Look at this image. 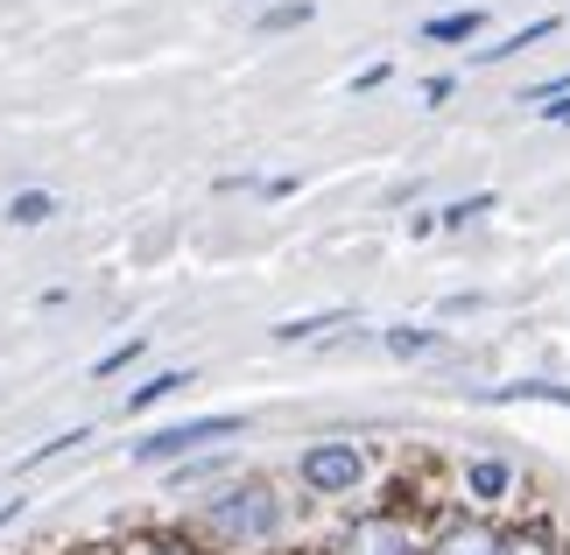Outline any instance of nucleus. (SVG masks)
I'll return each mask as SVG.
<instances>
[{
  "instance_id": "obj_14",
  "label": "nucleus",
  "mask_w": 570,
  "mask_h": 555,
  "mask_svg": "<svg viewBox=\"0 0 570 555\" xmlns=\"http://www.w3.org/2000/svg\"><path fill=\"white\" fill-rule=\"evenodd\" d=\"M557 29H563L557 14H535V21H521V29H508L500 42H487V50H465V57H472V63H514L521 50H535V42H550Z\"/></svg>"
},
{
  "instance_id": "obj_11",
  "label": "nucleus",
  "mask_w": 570,
  "mask_h": 555,
  "mask_svg": "<svg viewBox=\"0 0 570 555\" xmlns=\"http://www.w3.org/2000/svg\"><path fill=\"white\" fill-rule=\"evenodd\" d=\"M487 29H493L487 8H444V14H430L415 36H423L430 50H479V42H487Z\"/></svg>"
},
{
  "instance_id": "obj_4",
  "label": "nucleus",
  "mask_w": 570,
  "mask_h": 555,
  "mask_svg": "<svg viewBox=\"0 0 570 555\" xmlns=\"http://www.w3.org/2000/svg\"><path fill=\"white\" fill-rule=\"evenodd\" d=\"M247 429H254V415H239V408H212V415H190V422H156L148 436L127 443V464H141V472H169V464H184L197 450L239 443Z\"/></svg>"
},
{
  "instance_id": "obj_21",
  "label": "nucleus",
  "mask_w": 570,
  "mask_h": 555,
  "mask_svg": "<svg viewBox=\"0 0 570 555\" xmlns=\"http://www.w3.org/2000/svg\"><path fill=\"white\" fill-rule=\"evenodd\" d=\"M451 99H458V78H451V71L423 78V106H451Z\"/></svg>"
},
{
  "instance_id": "obj_1",
  "label": "nucleus",
  "mask_w": 570,
  "mask_h": 555,
  "mask_svg": "<svg viewBox=\"0 0 570 555\" xmlns=\"http://www.w3.org/2000/svg\"><path fill=\"white\" fill-rule=\"evenodd\" d=\"M184 527L218 555H296L303 548V493L275 472H239L218 493L190 499Z\"/></svg>"
},
{
  "instance_id": "obj_15",
  "label": "nucleus",
  "mask_w": 570,
  "mask_h": 555,
  "mask_svg": "<svg viewBox=\"0 0 570 555\" xmlns=\"http://www.w3.org/2000/svg\"><path fill=\"white\" fill-rule=\"evenodd\" d=\"M63 205H57V190H42V184H29V190H14L8 205H0V226H14V232H36V226H50Z\"/></svg>"
},
{
  "instance_id": "obj_3",
  "label": "nucleus",
  "mask_w": 570,
  "mask_h": 555,
  "mask_svg": "<svg viewBox=\"0 0 570 555\" xmlns=\"http://www.w3.org/2000/svg\"><path fill=\"white\" fill-rule=\"evenodd\" d=\"M423 535H430L423 514L374 499V506H345V514L311 542V555H423Z\"/></svg>"
},
{
  "instance_id": "obj_24",
  "label": "nucleus",
  "mask_w": 570,
  "mask_h": 555,
  "mask_svg": "<svg viewBox=\"0 0 570 555\" xmlns=\"http://www.w3.org/2000/svg\"><path fill=\"white\" fill-rule=\"evenodd\" d=\"M472 309H487V296H451V303H444V317H472Z\"/></svg>"
},
{
  "instance_id": "obj_2",
  "label": "nucleus",
  "mask_w": 570,
  "mask_h": 555,
  "mask_svg": "<svg viewBox=\"0 0 570 555\" xmlns=\"http://www.w3.org/2000/svg\"><path fill=\"white\" fill-rule=\"evenodd\" d=\"M381 485V457L360 436H311L296 450V493L311 506H360V493Z\"/></svg>"
},
{
  "instance_id": "obj_7",
  "label": "nucleus",
  "mask_w": 570,
  "mask_h": 555,
  "mask_svg": "<svg viewBox=\"0 0 570 555\" xmlns=\"http://www.w3.org/2000/svg\"><path fill=\"white\" fill-rule=\"evenodd\" d=\"M374 345L387 351L394 366H423V359H444V351H451V330H444V317H436V324L402 317V324H381V330H374Z\"/></svg>"
},
{
  "instance_id": "obj_13",
  "label": "nucleus",
  "mask_w": 570,
  "mask_h": 555,
  "mask_svg": "<svg viewBox=\"0 0 570 555\" xmlns=\"http://www.w3.org/2000/svg\"><path fill=\"white\" fill-rule=\"evenodd\" d=\"M184 387H197V366H156V373H148V380H135V387H127V415H148V408H163V402H177V394Z\"/></svg>"
},
{
  "instance_id": "obj_16",
  "label": "nucleus",
  "mask_w": 570,
  "mask_h": 555,
  "mask_svg": "<svg viewBox=\"0 0 570 555\" xmlns=\"http://www.w3.org/2000/svg\"><path fill=\"white\" fill-rule=\"evenodd\" d=\"M493 211H500V190H465V197H451V205H436V232H465Z\"/></svg>"
},
{
  "instance_id": "obj_6",
  "label": "nucleus",
  "mask_w": 570,
  "mask_h": 555,
  "mask_svg": "<svg viewBox=\"0 0 570 555\" xmlns=\"http://www.w3.org/2000/svg\"><path fill=\"white\" fill-rule=\"evenodd\" d=\"M500 548H508V514H479V506H451L423 535V555H500Z\"/></svg>"
},
{
  "instance_id": "obj_8",
  "label": "nucleus",
  "mask_w": 570,
  "mask_h": 555,
  "mask_svg": "<svg viewBox=\"0 0 570 555\" xmlns=\"http://www.w3.org/2000/svg\"><path fill=\"white\" fill-rule=\"evenodd\" d=\"M106 555H218V548H205L184 521H141V527L106 542Z\"/></svg>"
},
{
  "instance_id": "obj_19",
  "label": "nucleus",
  "mask_w": 570,
  "mask_h": 555,
  "mask_svg": "<svg viewBox=\"0 0 570 555\" xmlns=\"http://www.w3.org/2000/svg\"><path fill=\"white\" fill-rule=\"evenodd\" d=\"M141 359H148V330H127L114 351H99V359H92V380L106 387V380H120V373H127V366H141Z\"/></svg>"
},
{
  "instance_id": "obj_12",
  "label": "nucleus",
  "mask_w": 570,
  "mask_h": 555,
  "mask_svg": "<svg viewBox=\"0 0 570 555\" xmlns=\"http://www.w3.org/2000/svg\"><path fill=\"white\" fill-rule=\"evenodd\" d=\"M353 324H360V309H353V303H332V309H311V317H282V324L268 330V345H282V351H296V345L338 338V330H353Z\"/></svg>"
},
{
  "instance_id": "obj_18",
  "label": "nucleus",
  "mask_w": 570,
  "mask_h": 555,
  "mask_svg": "<svg viewBox=\"0 0 570 555\" xmlns=\"http://www.w3.org/2000/svg\"><path fill=\"white\" fill-rule=\"evenodd\" d=\"M317 21V0H268V8L254 14V29L261 36H296V29H311Z\"/></svg>"
},
{
  "instance_id": "obj_5",
  "label": "nucleus",
  "mask_w": 570,
  "mask_h": 555,
  "mask_svg": "<svg viewBox=\"0 0 570 555\" xmlns=\"http://www.w3.org/2000/svg\"><path fill=\"white\" fill-rule=\"evenodd\" d=\"M521 499V464L508 450H465L451 478V506H479V514H514Z\"/></svg>"
},
{
  "instance_id": "obj_20",
  "label": "nucleus",
  "mask_w": 570,
  "mask_h": 555,
  "mask_svg": "<svg viewBox=\"0 0 570 555\" xmlns=\"http://www.w3.org/2000/svg\"><path fill=\"white\" fill-rule=\"evenodd\" d=\"M387 85H394V63H387V57H374V63H360V71L345 78V92L366 99V92H387Z\"/></svg>"
},
{
  "instance_id": "obj_17",
  "label": "nucleus",
  "mask_w": 570,
  "mask_h": 555,
  "mask_svg": "<svg viewBox=\"0 0 570 555\" xmlns=\"http://www.w3.org/2000/svg\"><path fill=\"white\" fill-rule=\"evenodd\" d=\"M78 443H92V422H71V429H57V436H42V443H36V450H21V464H14V472H21V478H29V472H42V464H57V457H71V450H78Z\"/></svg>"
},
{
  "instance_id": "obj_9",
  "label": "nucleus",
  "mask_w": 570,
  "mask_h": 555,
  "mask_svg": "<svg viewBox=\"0 0 570 555\" xmlns=\"http://www.w3.org/2000/svg\"><path fill=\"white\" fill-rule=\"evenodd\" d=\"M239 472H247V464H239V450H233V443H218V450H197V457H184V464H169V493H177V499H205V493H218V485H226V478H239Z\"/></svg>"
},
{
  "instance_id": "obj_22",
  "label": "nucleus",
  "mask_w": 570,
  "mask_h": 555,
  "mask_svg": "<svg viewBox=\"0 0 570 555\" xmlns=\"http://www.w3.org/2000/svg\"><path fill=\"white\" fill-rule=\"evenodd\" d=\"M535 113H542V120H550V127H570V92H563V99H542V106H535Z\"/></svg>"
},
{
  "instance_id": "obj_23",
  "label": "nucleus",
  "mask_w": 570,
  "mask_h": 555,
  "mask_svg": "<svg viewBox=\"0 0 570 555\" xmlns=\"http://www.w3.org/2000/svg\"><path fill=\"white\" fill-rule=\"evenodd\" d=\"M21 514H29V499H21V493H14V499H0V535H8V527H14Z\"/></svg>"
},
{
  "instance_id": "obj_26",
  "label": "nucleus",
  "mask_w": 570,
  "mask_h": 555,
  "mask_svg": "<svg viewBox=\"0 0 570 555\" xmlns=\"http://www.w3.org/2000/svg\"><path fill=\"white\" fill-rule=\"evenodd\" d=\"M92 555H106V548H92Z\"/></svg>"
},
{
  "instance_id": "obj_25",
  "label": "nucleus",
  "mask_w": 570,
  "mask_h": 555,
  "mask_svg": "<svg viewBox=\"0 0 570 555\" xmlns=\"http://www.w3.org/2000/svg\"><path fill=\"white\" fill-rule=\"evenodd\" d=\"M296 555H311V548H296Z\"/></svg>"
},
{
  "instance_id": "obj_10",
  "label": "nucleus",
  "mask_w": 570,
  "mask_h": 555,
  "mask_svg": "<svg viewBox=\"0 0 570 555\" xmlns=\"http://www.w3.org/2000/svg\"><path fill=\"white\" fill-rule=\"evenodd\" d=\"M500 555H570V535L557 514H542V506H514L508 514V548Z\"/></svg>"
}]
</instances>
